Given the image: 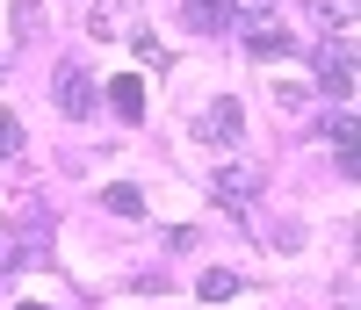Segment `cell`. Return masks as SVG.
<instances>
[{
	"mask_svg": "<svg viewBox=\"0 0 361 310\" xmlns=\"http://www.w3.org/2000/svg\"><path fill=\"white\" fill-rule=\"evenodd\" d=\"M311 73H318V87H325V94L347 108V101H354V37L318 44V51H311Z\"/></svg>",
	"mask_w": 361,
	"mask_h": 310,
	"instance_id": "obj_1",
	"label": "cell"
},
{
	"mask_svg": "<svg viewBox=\"0 0 361 310\" xmlns=\"http://www.w3.org/2000/svg\"><path fill=\"white\" fill-rule=\"evenodd\" d=\"M94 101H102V94H94V73H87L80 58H66V66H58V108H66L73 123H87Z\"/></svg>",
	"mask_w": 361,
	"mask_h": 310,
	"instance_id": "obj_2",
	"label": "cell"
},
{
	"mask_svg": "<svg viewBox=\"0 0 361 310\" xmlns=\"http://www.w3.org/2000/svg\"><path fill=\"white\" fill-rule=\"evenodd\" d=\"M209 188H217V202L246 209V202L260 195V166H246V159H217V166H209Z\"/></svg>",
	"mask_w": 361,
	"mask_h": 310,
	"instance_id": "obj_3",
	"label": "cell"
},
{
	"mask_svg": "<svg viewBox=\"0 0 361 310\" xmlns=\"http://www.w3.org/2000/svg\"><path fill=\"white\" fill-rule=\"evenodd\" d=\"M296 51H304V44H296L282 22H253L246 29V58H260V66H282V58H296Z\"/></svg>",
	"mask_w": 361,
	"mask_h": 310,
	"instance_id": "obj_4",
	"label": "cell"
},
{
	"mask_svg": "<svg viewBox=\"0 0 361 310\" xmlns=\"http://www.w3.org/2000/svg\"><path fill=\"white\" fill-rule=\"evenodd\" d=\"M195 130H202V137H217V144H238V130H246V108H238L231 94H217V101L202 108V123H195Z\"/></svg>",
	"mask_w": 361,
	"mask_h": 310,
	"instance_id": "obj_5",
	"label": "cell"
},
{
	"mask_svg": "<svg viewBox=\"0 0 361 310\" xmlns=\"http://www.w3.org/2000/svg\"><path fill=\"white\" fill-rule=\"evenodd\" d=\"M180 15H188L195 37H224V29L238 22V15H231V0H180Z\"/></svg>",
	"mask_w": 361,
	"mask_h": 310,
	"instance_id": "obj_6",
	"label": "cell"
},
{
	"mask_svg": "<svg viewBox=\"0 0 361 310\" xmlns=\"http://www.w3.org/2000/svg\"><path fill=\"white\" fill-rule=\"evenodd\" d=\"M87 29H94L102 44H109V37H123V29H137V0H94Z\"/></svg>",
	"mask_w": 361,
	"mask_h": 310,
	"instance_id": "obj_7",
	"label": "cell"
},
{
	"mask_svg": "<svg viewBox=\"0 0 361 310\" xmlns=\"http://www.w3.org/2000/svg\"><path fill=\"white\" fill-rule=\"evenodd\" d=\"M109 108L123 116V123H145V80L137 73H116L109 80Z\"/></svg>",
	"mask_w": 361,
	"mask_h": 310,
	"instance_id": "obj_8",
	"label": "cell"
},
{
	"mask_svg": "<svg viewBox=\"0 0 361 310\" xmlns=\"http://www.w3.org/2000/svg\"><path fill=\"white\" fill-rule=\"evenodd\" d=\"M311 15L325 29H340V37H354V0H311Z\"/></svg>",
	"mask_w": 361,
	"mask_h": 310,
	"instance_id": "obj_9",
	"label": "cell"
},
{
	"mask_svg": "<svg viewBox=\"0 0 361 310\" xmlns=\"http://www.w3.org/2000/svg\"><path fill=\"white\" fill-rule=\"evenodd\" d=\"M195 296H202V303H224V296H238V274H231V267H209L202 282H195Z\"/></svg>",
	"mask_w": 361,
	"mask_h": 310,
	"instance_id": "obj_10",
	"label": "cell"
},
{
	"mask_svg": "<svg viewBox=\"0 0 361 310\" xmlns=\"http://www.w3.org/2000/svg\"><path fill=\"white\" fill-rule=\"evenodd\" d=\"M37 29H44V0H15V37L37 44Z\"/></svg>",
	"mask_w": 361,
	"mask_h": 310,
	"instance_id": "obj_11",
	"label": "cell"
},
{
	"mask_svg": "<svg viewBox=\"0 0 361 310\" xmlns=\"http://www.w3.org/2000/svg\"><path fill=\"white\" fill-rule=\"evenodd\" d=\"M130 51H137V66H159L166 73V44L152 37V29H130Z\"/></svg>",
	"mask_w": 361,
	"mask_h": 310,
	"instance_id": "obj_12",
	"label": "cell"
},
{
	"mask_svg": "<svg viewBox=\"0 0 361 310\" xmlns=\"http://www.w3.org/2000/svg\"><path fill=\"white\" fill-rule=\"evenodd\" d=\"M325 137L340 151H354V108H325Z\"/></svg>",
	"mask_w": 361,
	"mask_h": 310,
	"instance_id": "obj_13",
	"label": "cell"
},
{
	"mask_svg": "<svg viewBox=\"0 0 361 310\" xmlns=\"http://www.w3.org/2000/svg\"><path fill=\"white\" fill-rule=\"evenodd\" d=\"M102 202H109V209H116V216H145V195H137V188H130V180H116V188H109V195H102Z\"/></svg>",
	"mask_w": 361,
	"mask_h": 310,
	"instance_id": "obj_14",
	"label": "cell"
},
{
	"mask_svg": "<svg viewBox=\"0 0 361 310\" xmlns=\"http://www.w3.org/2000/svg\"><path fill=\"white\" fill-rule=\"evenodd\" d=\"M22 151V123H15V108H0V159H15Z\"/></svg>",
	"mask_w": 361,
	"mask_h": 310,
	"instance_id": "obj_15",
	"label": "cell"
},
{
	"mask_svg": "<svg viewBox=\"0 0 361 310\" xmlns=\"http://www.w3.org/2000/svg\"><path fill=\"white\" fill-rule=\"evenodd\" d=\"M275 0H231V15H267Z\"/></svg>",
	"mask_w": 361,
	"mask_h": 310,
	"instance_id": "obj_16",
	"label": "cell"
},
{
	"mask_svg": "<svg viewBox=\"0 0 361 310\" xmlns=\"http://www.w3.org/2000/svg\"><path fill=\"white\" fill-rule=\"evenodd\" d=\"M15 310H51V303H15Z\"/></svg>",
	"mask_w": 361,
	"mask_h": 310,
	"instance_id": "obj_17",
	"label": "cell"
}]
</instances>
